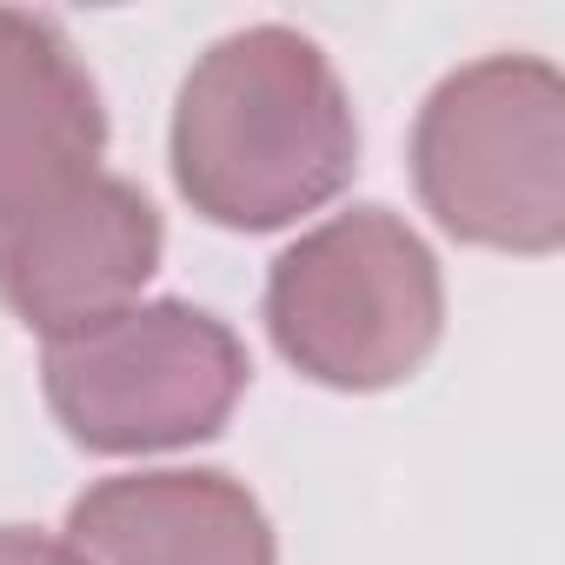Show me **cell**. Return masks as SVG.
<instances>
[{
	"mask_svg": "<svg viewBox=\"0 0 565 565\" xmlns=\"http://www.w3.org/2000/svg\"><path fill=\"white\" fill-rule=\"evenodd\" d=\"M167 160L206 226L279 233L347 193L360 167L353 94L313 34L279 21L239 28L180 81Z\"/></svg>",
	"mask_w": 565,
	"mask_h": 565,
	"instance_id": "6da1fadb",
	"label": "cell"
},
{
	"mask_svg": "<svg viewBox=\"0 0 565 565\" xmlns=\"http://www.w3.org/2000/svg\"><path fill=\"white\" fill-rule=\"evenodd\" d=\"M419 206L459 246L552 259L565 246V81L539 54L452 67L413 120Z\"/></svg>",
	"mask_w": 565,
	"mask_h": 565,
	"instance_id": "7a4b0ae2",
	"label": "cell"
},
{
	"mask_svg": "<svg viewBox=\"0 0 565 565\" xmlns=\"http://www.w3.org/2000/svg\"><path fill=\"white\" fill-rule=\"evenodd\" d=\"M266 333L313 386L386 393L413 380L446 333L439 259L393 206H347L273 259Z\"/></svg>",
	"mask_w": 565,
	"mask_h": 565,
	"instance_id": "3957f363",
	"label": "cell"
},
{
	"mask_svg": "<svg viewBox=\"0 0 565 565\" xmlns=\"http://www.w3.org/2000/svg\"><path fill=\"white\" fill-rule=\"evenodd\" d=\"M246 380L239 333L193 300H134L41 353L54 419L100 459L220 439Z\"/></svg>",
	"mask_w": 565,
	"mask_h": 565,
	"instance_id": "277c9868",
	"label": "cell"
},
{
	"mask_svg": "<svg viewBox=\"0 0 565 565\" xmlns=\"http://www.w3.org/2000/svg\"><path fill=\"white\" fill-rule=\"evenodd\" d=\"M160 253L167 226L153 200L120 173H94L0 220V307L41 340H67L134 307Z\"/></svg>",
	"mask_w": 565,
	"mask_h": 565,
	"instance_id": "5b68a950",
	"label": "cell"
},
{
	"mask_svg": "<svg viewBox=\"0 0 565 565\" xmlns=\"http://www.w3.org/2000/svg\"><path fill=\"white\" fill-rule=\"evenodd\" d=\"M67 545L87 565H279L266 505L220 466L94 479L67 505Z\"/></svg>",
	"mask_w": 565,
	"mask_h": 565,
	"instance_id": "8992f818",
	"label": "cell"
},
{
	"mask_svg": "<svg viewBox=\"0 0 565 565\" xmlns=\"http://www.w3.org/2000/svg\"><path fill=\"white\" fill-rule=\"evenodd\" d=\"M107 107L54 14L0 8V220L100 173Z\"/></svg>",
	"mask_w": 565,
	"mask_h": 565,
	"instance_id": "52a82bcc",
	"label": "cell"
},
{
	"mask_svg": "<svg viewBox=\"0 0 565 565\" xmlns=\"http://www.w3.org/2000/svg\"><path fill=\"white\" fill-rule=\"evenodd\" d=\"M0 565H87L67 539L34 532V525H0Z\"/></svg>",
	"mask_w": 565,
	"mask_h": 565,
	"instance_id": "ba28073f",
	"label": "cell"
}]
</instances>
